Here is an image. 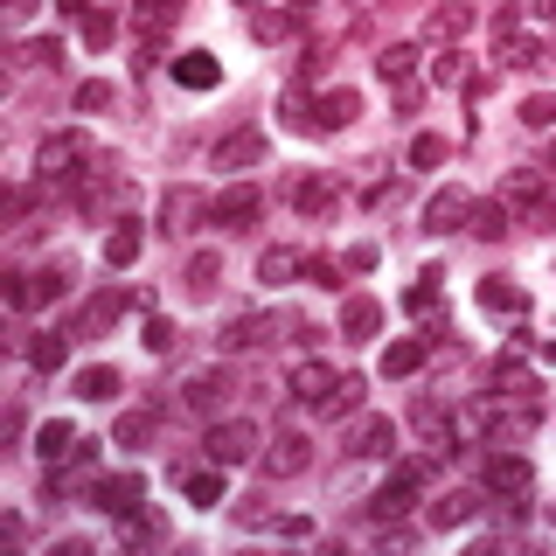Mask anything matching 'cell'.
Here are the masks:
<instances>
[{"label": "cell", "mask_w": 556, "mask_h": 556, "mask_svg": "<svg viewBox=\"0 0 556 556\" xmlns=\"http://www.w3.org/2000/svg\"><path fill=\"white\" fill-rule=\"evenodd\" d=\"M49 63H63L56 35H49V42H22V49H14V70H49Z\"/></svg>", "instance_id": "obj_41"}, {"label": "cell", "mask_w": 556, "mask_h": 556, "mask_svg": "<svg viewBox=\"0 0 556 556\" xmlns=\"http://www.w3.org/2000/svg\"><path fill=\"white\" fill-rule=\"evenodd\" d=\"M257 216H265V188H251V181H230L208 202V223H216V230H251Z\"/></svg>", "instance_id": "obj_8"}, {"label": "cell", "mask_w": 556, "mask_h": 556, "mask_svg": "<svg viewBox=\"0 0 556 556\" xmlns=\"http://www.w3.org/2000/svg\"><path fill=\"white\" fill-rule=\"evenodd\" d=\"M348 452H355V459H390V452H396V425H390V417H355V425H348Z\"/></svg>", "instance_id": "obj_18"}, {"label": "cell", "mask_w": 556, "mask_h": 556, "mask_svg": "<svg viewBox=\"0 0 556 556\" xmlns=\"http://www.w3.org/2000/svg\"><path fill=\"white\" fill-rule=\"evenodd\" d=\"M139 243H147V223H139V216H112V230H104V265H112V271L139 265Z\"/></svg>", "instance_id": "obj_19"}, {"label": "cell", "mask_w": 556, "mask_h": 556, "mask_svg": "<svg viewBox=\"0 0 556 556\" xmlns=\"http://www.w3.org/2000/svg\"><path fill=\"white\" fill-rule=\"evenodd\" d=\"M167 70H174V84H181V91H216V84H223V63L208 56V49H188V56H174Z\"/></svg>", "instance_id": "obj_21"}, {"label": "cell", "mask_w": 556, "mask_h": 556, "mask_svg": "<svg viewBox=\"0 0 556 556\" xmlns=\"http://www.w3.org/2000/svg\"><path fill=\"white\" fill-rule=\"evenodd\" d=\"M230 390H237L230 369H195V376L181 382V404H188V410H202V417H216L223 404H230Z\"/></svg>", "instance_id": "obj_15"}, {"label": "cell", "mask_w": 556, "mask_h": 556, "mask_svg": "<svg viewBox=\"0 0 556 556\" xmlns=\"http://www.w3.org/2000/svg\"><path fill=\"white\" fill-rule=\"evenodd\" d=\"M70 341H77V334H56V327H42V334H28V369L56 376L63 362H70Z\"/></svg>", "instance_id": "obj_28"}, {"label": "cell", "mask_w": 556, "mask_h": 556, "mask_svg": "<svg viewBox=\"0 0 556 556\" xmlns=\"http://www.w3.org/2000/svg\"><path fill=\"white\" fill-rule=\"evenodd\" d=\"M549 167H556V139H549Z\"/></svg>", "instance_id": "obj_57"}, {"label": "cell", "mask_w": 556, "mask_h": 556, "mask_svg": "<svg viewBox=\"0 0 556 556\" xmlns=\"http://www.w3.org/2000/svg\"><path fill=\"white\" fill-rule=\"evenodd\" d=\"M286 390L300 396L306 410H327V404H334V390H341V376L327 369V362H300V369H292V382H286Z\"/></svg>", "instance_id": "obj_16"}, {"label": "cell", "mask_w": 556, "mask_h": 556, "mask_svg": "<svg viewBox=\"0 0 556 556\" xmlns=\"http://www.w3.org/2000/svg\"><path fill=\"white\" fill-rule=\"evenodd\" d=\"M480 508H486V501L473 494V486H459V494H439V501H431V529H466Z\"/></svg>", "instance_id": "obj_27"}, {"label": "cell", "mask_w": 556, "mask_h": 556, "mask_svg": "<svg viewBox=\"0 0 556 556\" xmlns=\"http://www.w3.org/2000/svg\"><path fill=\"white\" fill-rule=\"evenodd\" d=\"M278 118H286V126H292V132H306V139H320V126H313V104H306L300 91H286V98H278Z\"/></svg>", "instance_id": "obj_40"}, {"label": "cell", "mask_w": 556, "mask_h": 556, "mask_svg": "<svg viewBox=\"0 0 556 556\" xmlns=\"http://www.w3.org/2000/svg\"><path fill=\"white\" fill-rule=\"evenodd\" d=\"M376 327H382V306H376V300H348V306H341V334H348V341H369Z\"/></svg>", "instance_id": "obj_33"}, {"label": "cell", "mask_w": 556, "mask_h": 556, "mask_svg": "<svg viewBox=\"0 0 556 556\" xmlns=\"http://www.w3.org/2000/svg\"><path fill=\"white\" fill-rule=\"evenodd\" d=\"M223 473H230V466L208 459V473H181V494L195 501V508H223Z\"/></svg>", "instance_id": "obj_31"}, {"label": "cell", "mask_w": 556, "mask_h": 556, "mask_svg": "<svg viewBox=\"0 0 556 556\" xmlns=\"http://www.w3.org/2000/svg\"><path fill=\"white\" fill-rule=\"evenodd\" d=\"M417 56H425L417 42H390V49L376 56V77L396 84V104H417Z\"/></svg>", "instance_id": "obj_12"}, {"label": "cell", "mask_w": 556, "mask_h": 556, "mask_svg": "<svg viewBox=\"0 0 556 556\" xmlns=\"http://www.w3.org/2000/svg\"><path fill=\"white\" fill-rule=\"evenodd\" d=\"M529 486H535V473H529V459H521V452H494V459H486V494L508 501V515L529 508Z\"/></svg>", "instance_id": "obj_6"}, {"label": "cell", "mask_w": 556, "mask_h": 556, "mask_svg": "<svg viewBox=\"0 0 556 556\" xmlns=\"http://www.w3.org/2000/svg\"><path fill=\"white\" fill-rule=\"evenodd\" d=\"M410 425H417V439L439 452V459H445V452H459V445H452V439H459V417H452L439 396H417V404H410Z\"/></svg>", "instance_id": "obj_11"}, {"label": "cell", "mask_w": 556, "mask_h": 556, "mask_svg": "<svg viewBox=\"0 0 556 556\" xmlns=\"http://www.w3.org/2000/svg\"><path fill=\"white\" fill-rule=\"evenodd\" d=\"M188 292H195V300H216V278H223V257L216 251H195V257H188Z\"/></svg>", "instance_id": "obj_32"}, {"label": "cell", "mask_w": 556, "mask_h": 556, "mask_svg": "<svg viewBox=\"0 0 556 556\" xmlns=\"http://www.w3.org/2000/svg\"><path fill=\"white\" fill-rule=\"evenodd\" d=\"M355 112H362V98L348 91V84H334V91H327L320 104H313V126H320V132H334V126H355Z\"/></svg>", "instance_id": "obj_29"}, {"label": "cell", "mask_w": 556, "mask_h": 556, "mask_svg": "<svg viewBox=\"0 0 556 556\" xmlns=\"http://www.w3.org/2000/svg\"><path fill=\"white\" fill-rule=\"evenodd\" d=\"M257 466H265L271 480H292V473H306V466H313V445L300 439V431H278V439H265Z\"/></svg>", "instance_id": "obj_13"}, {"label": "cell", "mask_w": 556, "mask_h": 556, "mask_svg": "<svg viewBox=\"0 0 556 556\" xmlns=\"http://www.w3.org/2000/svg\"><path fill=\"white\" fill-rule=\"evenodd\" d=\"M118 313H126V292H98V300L70 320V334H77V341L84 334H104V327H118Z\"/></svg>", "instance_id": "obj_26"}, {"label": "cell", "mask_w": 556, "mask_h": 556, "mask_svg": "<svg viewBox=\"0 0 556 556\" xmlns=\"http://www.w3.org/2000/svg\"><path fill=\"white\" fill-rule=\"evenodd\" d=\"M521 126H529V132H556V91H529V98H521Z\"/></svg>", "instance_id": "obj_36"}, {"label": "cell", "mask_w": 556, "mask_h": 556, "mask_svg": "<svg viewBox=\"0 0 556 556\" xmlns=\"http://www.w3.org/2000/svg\"><path fill=\"white\" fill-rule=\"evenodd\" d=\"M56 14H70V22H84V14H91V0H56Z\"/></svg>", "instance_id": "obj_56"}, {"label": "cell", "mask_w": 556, "mask_h": 556, "mask_svg": "<svg viewBox=\"0 0 556 556\" xmlns=\"http://www.w3.org/2000/svg\"><path fill=\"white\" fill-rule=\"evenodd\" d=\"M508 223H515V208H508V202H501V195H494V202H473V223H466V230H473V237H486V243H494L501 230H508Z\"/></svg>", "instance_id": "obj_34"}, {"label": "cell", "mask_w": 556, "mask_h": 556, "mask_svg": "<svg viewBox=\"0 0 556 556\" xmlns=\"http://www.w3.org/2000/svg\"><path fill=\"white\" fill-rule=\"evenodd\" d=\"M278 202L300 208V216H334V208H341V188L327 181V174H292V181L278 188Z\"/></svg>", "instance_id": "obj_10"}, {"label": "cell", "mask_w": 556, "mask_h": 556, "mask_svg": "<svg viewBox=\"0 0 556 556\" xmlns=\"http://www.w3.org/2000/svg\"><path fill=\"white\" fill-rule=\"evenodd\" d=\"M521 14H529V22H543V28H556V0H521Z\"/></svg>", "instance_id": "obj_54"}, {"label": "cell", "mask_w": 556, "mask_h": 556, "mask_svg": "<svg viewBox=\"0 0 556 556\" xmlns=\"http://www.w3.org/2000/svg\"><path fill=\"white\" fill-rule=\"evenodd\" d=\"M112 104H118V91H112V84H104V77L77 84V112H112Z\"/></svg>", "instance_id": "obj_45"}, {"label": "cell", "mask_w": 556, "mask_h": 556, "mask_svg": "<svg viewBox=\"0 0 556 556\" xmlns=\"http://www.w3.org/2000/svg\"><path fill=\"white\" fill-rule=\"evenodd\" d=\"M362 404V376H341V390H334V404H327V417H348Z\"/></svg>", "instance_id": "obj_49"}, {"label": "cell", "mask_w": 556, "mask_h": 556, "mask_svg": "<svg viewBox=\"0 0 556 556\" xmlns=\"http://www.w3.org/2000/svg\"><path fill=\"white\" fill-rule=\"evenodd\" d=\"M439 161H445V139L439 132H417L410 139V167H439Z\"/></svg>", "instance_id": "obj_48"}, {"label": "cell", "mask_w": 556, "mask_h": 556, "mask_svg": "<svg viewBox=\"0 0 556 556\" xmlns=\"http://www.w3.org/2000/svg\"><path fill=\"white\" fill-rule=\"evenodd\" d=\"M230 515L243 521V529H271V521H278V515H271V501H265V494H251V501H237V508H230Z\"/></svg>", "instance_id": "obj_46"}, {"label": "cell", "mask_w": 556, "mask_h": 556, "mask_svg": "<svg viewBox=\"0 0 556 556\" xmlns=\"http://www.w3.org/2000/svg\"><path fill=\"white\" fill-rule=\"evenodd\" d=\"M208 202H216V195H202V188H181V181H174L167 195H161V230H167V237H195L202 223H208Z\"/></svg>", "instance_id": "obj_7"}, {"label": "cell", "mask_w": 556, "mask_h": 556, "mask_svg": "<svg viewBox=\"0 0 556 556\" xmlns=\"http://www.w3.org/2000/svg\"><path fill=\"white\" fill-rule=\"evenodd\" d=\"M139 494H147V486H139V473H104V480L91 486V501H84V508H98L104 521H132V515H139Z\"/></svg>", "instance_id": "obj_9"}, {"label": "cell", "mask_w": 556, "mask_h": 556, "mask_svg": "<svg viewBox=\"0 0 556 556\" xmlns=\"http://www.w3.org/2000/svg\"><path fill=\"white\" fill-rule=\"evenodd\" d=\"M257 161H265V132H257V126H237V132H223L216 139V167H257Z\"/></svg>", "instance_id": "obj_20"}, {"label": "cell", "mask_w": 556, "mask_h": 556, "mask_svg": "<svg viewBox=\"0 0 556 556\" xmlns=\"http://www.w3.org/2000/svg\"><path fill=\"white\" fill-rule=\"evenodd\" d=\"M70 445H77V431H70V425H63V417H49V425H42V439H35V452H42V459H49V466H56V459H63V452H70Z\"/></svg>", "instance_id": "obj_38"}, {"label": "cell", "mask_w": 556, "mask_h": 556, "mask_svg": "<svg viewBox=\"0 0 556 556\" xmlns=\"http://www.w3.org/2000/svg\"><path fill=\"white\" fill-rule=\"evenodd\" d=\"M271 334H278V313H237V320L216 334V348L223 355H243V348H265Z\"/></svg>", "instance_id": "obj_17"}, {"label": "cell", "mask_w": 556, "mask_h": 556, "mask_svg": "<svg viewBox=\"0 0 556 556\" xmlns=\"http://www.w3.org/2000/svg\"><path fill=\"white\" fill-rule=\"evenodd\" d=\"M188 14V0H139L132 8V35H139V70H153V56H161L167 28Z\"/></svg>", "instance_id": "obj_5"}, {"label": "cell", "mask_w": 556, "mask_h": 556, "mask_svg": "<svg viewBox=\"0 0 556 556\" xmlns=\"http://www.w3.org/2000/svg\"><path fill=\"white\" fill-rule=\"evenodd\" d=\"M0 8H8V22H28V14L42 8V0H0Z\"/></svg>", "instance_id": "obj_55"}, {"label": "cell", "mask_w": 556, "mask_h": 556, "mask_svg": "<svg viewBox=\"0 0 556 556\" xmlns=\"http://www.w3.org/2000/svg\"><path fill=\"white\" fill-rule=\"evenodd\" d=\"M348 265H341V257H306V278H313V286H334V278H341Z\"/></svg>", "instance_id": "obj_51"}, {"label": "cell", "mask_w": 556, "mask_h": 556, "mask_svg": "<svg viewBox=\"0 0 556 556\" xmlns=\"http://www.w3.org/2000/svg\"><path fill=\"white\" fill-rule=\"evenodd\" d=\"M431 84H445V91H452V84H466V63H459V56H452V49H445V56L431 63Z\"/></svg>", "instance_id": "obj_50"}, {"label": "cell", "mask_w": 556, "mask_h": 556, "mask_svg": "<svg viewBox=\"0 0 556 556\" xmlns=\"http://www.w3.org/2000/svg\"><path fill=\"white\" fill-rule=\"evenodd\" d=\"M181 348V327L174 320H147V355H174Z\"/></svg>", "instance_id": "obj_47"}, {"label": "cell", "mask_w": 556, "mask_h": 556, "mask_svg": "<svg viewBox=\"0 0 556 556\" xmlns=\"http://www.w3.org/2000/svg\"><path fill=\"white\" fill-rule=\"evenodd\" d=\"M202 452L216 466H251L257 452H265V431H257L251 417H216V425H208V439H202Z\"/></svg>", "instance_id": "obj_4"}, {"label": "cell", "mask_w": 556, "mask_h": 556, "mask_svg": "<svg viewBox=\"0 0 556 556\" xmlns=\"http://www.w3.org/2000/svg\"><path fill=\"white\" fill-rule=\"evenodd\" d=\"M112 35H118V14L112 8H91V14H84V42H91V49H112Z\"/></svg>", "instance_id": "obj_44"}, {"label": "cell", "mask_w": 556, "mask_h": 556, "mask_svg": "<svg viewBox=\"0 0 556 556\" xmlns=\"http://www.w3.org/2000/svg\"><path fill=\"white\" fill-rule=\"evenodd\" d=\"M306 271V251H292V243H271L265 257H257V278L265 286H286V278H300Z\"/></svg>", "instance_id": "obj_30"}, {"label": "cell", "mask_w": 556, "mask_h": 556, "mask_svg": "<svg viewBox=\"0 0 556 556\" xmlns=\"http://www.w3.org/2000/svg\"><path fill=\"white\" fill-rule=\"evenodd\" d=\"M98 167V147H91V132H49L42 139V153H35V188H77L84 174Z\"/></svg>", "instance_id": "obj_1"}, {"label": "cell", "mask_w": 556, "mask_h": 556, "mask_svg": "<svg viewBox=\"0 0 556 556\" xmlns=\"http://www.w3.org/2000/svg\"><path fill=\"white\" fill-rule=\"evenodd\" d=\"M480 313H508V320H521V313H529V292L515 286V278H480Z\"/></svg>", "instance_id": "obj_24"}, {"label": "cell", "mask_w": 556, "mask_h": 556, "mask_svg": "<svg viewBox=\"0 0 556 556\" xmlns=\"http://www.w3.org/2000/svg\"><path fill=\"white\" fill-rule=\"evenodd\" d=\"M112 390H118V369H104V362H91V369H77V396H84V404H104Z\"/></svg>", "instance_id": "obj_37"}, {"label": "cell", "mask_w": 556, "mask_h": 556, "mask_svg": "<svg viewBox=\"0 0 556 556\" xmlns=\"http://www.w3.org/2000/svg\"><path fill=\"white\" fill-rule=\"evenodd\" d=\"M292 28H300V8H292V14H251V35H257V42H286Z\"/></svg>", "instance_id": "obj_42"}, {"label": "cell", "mask_w": 556, "mask_h": 556, "mask_svg": "<svg viewBox=\"0 0 556 556\" xmlns=\"http://www.w3.org/2000/svg\"><path fill=\"white\" fill-rule=\"evenodd\" d=\"M341 265H348V271H369V265H376V243H355V251H341Z\"/></svg>", "instance_id": "obj_53"}, {"label": "cell", "mask_w": 556, "mask_h": 556, "mask_svg": "<svg viewBox=\"0 0 556 556\" xmlns=\"http://www.w3.org/2000/svg\"><path fill=\"white\" fill-rule=\"evenodd\" d=\"M126 535H132V549H153V543H167V515H147V508H139V515L126 521Z\"/></svg>", "instance_id": "obj_39"}, {"label": "cell", "mask_w": 556, "mask_h": 556, "mask_svg": "<svg viewBox=\"0 0 556 556\" xmlns=\"http://www.w3.org/2000/svg\"><path fill=\"white\" fill-rule=\"evenodd\" d=\"M466 28H473V0H439V8L425 14V35H431V42H459Z\"/></svg>", "instance_id": "obj_22"}, {"label": "cell", "mask_w": 556, "mask_h": 556, "mask_svg": "<svg viewBox=\"0 0 556 556\" xmlns=\"http://www.w3.org/2000/svg\"><path fill=\"white\" fill-rule=\"evenodd\" d=\"M439 348V334H410V341H390L382 348V376H417L425 369V355Z\"/></svg>", "instance_id": "obj_23"}, {"label": "cell", "mask_w": 556, "mask_h": 556, "mask_svg": "<svg viewBox=\"0 0 556 556\" xmlns=\"http://www.w3.org/2000/svg\"><path fill=\"white\" fill-rule=\"evenodd\" d=\"M271 529H278V535H292V543H306V535H313V521H306V515H278Z\"/></svg>", "instance_id": "obj_52"}, {"label": "cell", "mask_w": 556, "mask_h": 556, "mask_svg": "<svg viewBox=\"0 0 556 556\" xmlns=\"http://www.w3.org/2000/svg\"><path fill=\"white\" fill-rule=\"evenodd\" d=\"M439 265H425V271H417V286L404 292V313H417V320H425V313H439Z\"/></svg>", "instance_id": "obj_35"}, {"label": "cell", "mask_w": 556, "mask_h": 556, "mask_svg": "<svg viewBox=\"0 0 556 556\" xmlns=\"http://www.w3.org/2000/svg\"><path fill=\"white\" fill-rule=\"evenodd\" d=\"M70 292V265L56 257V265H35V271H14L8 278V306L14 313H42V306H56Z\"/></svg>", "instance_id": "obj_3"}, {"label": "cell", "mask_w": 556, "mask_h": 556, "mask_svg": "<svg viewBox=\"0 0 556 556\" xmlns=\"http://www.w3.org/2000/svg\"><path fill=\"white\" fill-rule=\"evenodd\" d=\"M501 202H508L521 223H535V230H556V208H549V167H515L508 181H501Z\"/></svg>", "instance_id": "obj_2"}, {"label": "cell", "mask_w": 556, "mask_h": 556, "mask_svg": "<svg viewBox=\"0 0 556 556\" xmlns=\"http://www.w3.org/2000/svg\"><path fill=\"white\" fill-rule=\"evenodd\" d=\"M417 494H425V486H410L404 473H390V480H382L376 494H369V521H396V515H404Z\"/></svg>", "instance_id": "obj_25"}, {"label": "cell", "mask_w": 556, "mask_h": 556, "mask_svg": "<svg viewBox=\"0 0 556 556\" xmlns=\"http://www.w3.org/2000/svg\"><path fill=\"white\" fill-rule=\"evenodd\" d=\"M147 439H153V417H147V410H126V417L112 425V445H147Z\"/></svg>", "instance_id": "obj_43"}, {"label": "cell", "mask_w": 556, "mask_h": 556, "mask_svg": "<svg viewBox=\"0 0 556 556\" xmlns=\"http://www.w3.org/2000/svg\"><path fill=\"white\" fill-rule=\"evenodd\" d=\"M473 223V195L466 188H439V195L425 202V230L431 237H452V230H466Z\"/></svg>", "instance_id": "obj_14"}]
</instances>
